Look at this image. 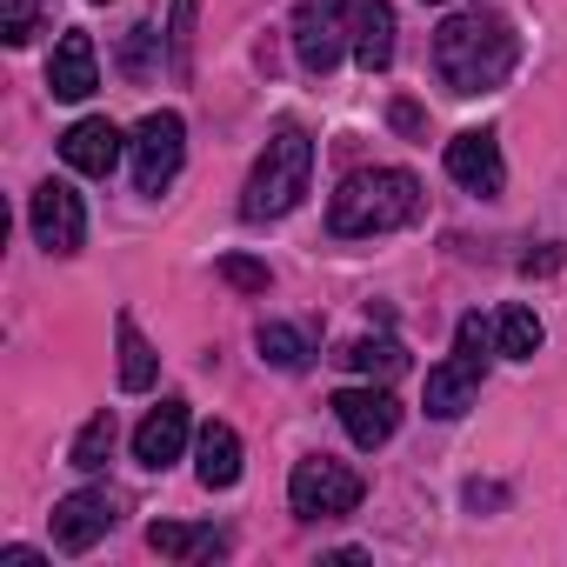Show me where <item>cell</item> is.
Returning a JSON list of instances; mask_svg holds the SVG:
<instances>
[{"label": "cell", "mask_w": 567, "mask_h": 567, "mask_svg": "<svg viewBox=\"0 0 567 567\" xmlns=\"http://www.w3.org/2000/svg\"><path fill=\"white\" fill-rule=\"evenodd\" d=\"M520 61V41L501 14H447L434 28V68L447 94H494Z\"/></svg>", "instance_id": "1"}, {"label": "cell", "mask_w": 567, "mask_h": 567, "mask_svg": "<svg viewBox=\"0 0 567 567\" xmlns=\"http://www.w3.org/2000/svg\"><path fill=\"white\" fill-rule=\"evenodd\" d=\"M421 214V181L408 167H361L334 187L328 200V227L341 240H368V234H394Z\"/></svg>", "instance_id": "2"}, {"label": "cell", "mask_w": 567, "mask_h": 567, "mask_svg": "<svg viewBox=\"0 0 567 567\" xmlns=\"http://www.w3.org/2000/svg\"><path fill=\"white\" fill-rule=\"evenodd\" d=\"M308 181H315V141H308V127L288 121V127H274V141L260 147V161L247 174V194H240V214L247 220L295 214L301 194H308Z\"/></svg>", "instance_id": "3"}, {"label": "cell", "mask_w": 567, "mask_h": 567, "mask_svg": "<svg viewBox=\"0 0 567 567\" xmlns=\"http://www.w3.org/2000/svg\"><path fill=\"white\" fill-rule=\"evenodd\" d=\"M361 494H368V481H361L348 461H328V454H308V461H295V474H288V507H295L301 520H341V514L361 507Z\"/></svg>", "instance_id": "4"}, {"label": "cell", "mask_w": 567, "mask_h": 567, "mask_svg": "<svg viewBox=\"0 0 567 567\" xmlns=\"http://www.w3.org/2000/svg\"><path fill=\"white\" fill-rule=\"evenodd\" d=\"M348 48H354L348 0H301V8H295V61L308 74H334Z\"/></svg>", "instance_id": "5"}, {"label": "cell", "mask_w": 567, "mask_h": 567, "mask_svg": "<svg viewBox=\"0 0 567 567\" xmlns=\"http://www.w3.org/2000/svg\"><path fill=\"white\" fill-rule=\"evenodd\" d=\"M127 154H134V187H141V194H161V187L181 174V154H187V121H181L174 107L147 114V121L134 127Z\"/></svg>", "instance_id": "6"}, {"label": "cell", "mask_w": 567, "mask_h": 567, "mask_svg": "<svg viewBox=\"0 0 567 567\" xmlns=\"http://www.w3.org/2000/svg\"><path fill=\"white\" fill-rule=\"evenodd\" d=\"M28 220H34V240L48 254H81V240H87V207L68 181H41L28 200Z\"/></svg>", "instance_id": "7"}, {"label": "cell", "mask_w": 567, "mask_h": 567, "mask_svg": "<svg viewBox=\"0 0 567 567\" xmlns=\"http://www.w3.org/2000/svg\"><path fill=\"white\" fill-rule=\"evenodd\" d=\"M114 520H121V494H107V487H81V494L54 501V547H61V554H87L94 540L114 534Z\"/></svg>", "instance_id": "8"}, {"label": "cell", "mask_w": 567, "mask_h": 567, "mask_svg": "<svg viewBox=\"0 0 567 567\" xmlns=\"http://www.w3.org/2000/svg\"><path fill=\"white\" fill-rule=\"evenodd\" d=\"M334 421L348 427L354 447H381V441H394V427H401V401L388 394V381L341 388V394H334Z\"/></svg>", "instance_id": "9"}, {"label": "cell", "mask_w": 567, "mask_h": 567, "mask_svg": "<svg viewBox=\"0 0 567 567\" xmlns=\"http://www.w3.org/2000/svg\"><path fill=\"white\" fill-rule=\"evenodd\" d=\"M447 174H454L467 194L494 200V194L507 187V161H501V141H494L487 127H467V134H454V141H447Z\"/></svg>", "instance_id": "10"}, {"label": "cell", "mask_w": 567, "mask_h": 567, "mask_svg": "<svg viewBox=\"0 0 567 567\" xmlns=\"http://www.w3.org/2000/svg\"><path fill=\"white\" fill-rule=\"evenodd\" d=\"M121 154H127V141H121V127L114 121H74L68 134H61V161L74 167V174H87V181H107L114 167H121Z\"/></svg>", "instance_id": "11"}, {"label": "cell", "mask_w": 567, "mask_h": 567, "mask_svg": "<svg viewBox=\"0 0 567 567\" xmlns=\"http://www.w3.org/2000/svg\"><path fill=\"white\" fill-rule=\"evenodd\" d=\"M481 374H487V361H474V354H461V348H454V361L427 368L421 408H427L434 421H454V414H467V408H474V394H481Z\"/></svg>", "instance_id": "12"}, {"label": "cell", "mask_w": 567, "mask_h": 567, "mask_svg": "<svg viewBox=\"0 0 567 567\" xmlns=\"http://www.w3.org/2000/svg\"><path fill=\"white\" fill-rule=\"evenodd\" d=\"M187 427H194L187 401H181V394H167V401L134 427V461H141V467H154V474H161V467H174V461H181V447H187Z\"/></svg>", "instance_id": "13"}, {"label": "cell", "mask_w": 567, "mask_h": 567, "mask_svg": "<svg viewBox=\"0 0 567 567\" xmlns=\"http://www.w3.org/2000/svg\"><path fill=\"white\" fill-rule=\"evenodd\" d=\"M48 87H54V101H87V94L101 87V61H94V41H87L81 28H68V34L54 41V61H48Z\"/></svg>", "instance_id": "14"}, {"label": "cell", "mask_w": 567, "mask_h": 567, "mask_svg": "<svg viewBox=\"0 0 567 567\" xmlns=\"http://www.w3.org/2000/svg\"><path fill=\"white\" fill-rule=\"evenodd\" d=\"M354 61L368 74L394 68V8H388V0H361V8H354Z\"/></svg>", "instance_id": "15"}, {"label": "cell", "mask_w": 567, "mask_h": 567, "mask_svg": "<svg viewBox=\"0 0 567 567\" xmlns=\"http://www.w3.org/2000/svg\"><path fill=\"white\" fill-rule=\"evenodd\" d=\"M194 474L200 487H234L240 481V434L227 421H207L200 441H194Z\"/></svg>", "instance_id": "16"}, {"label": "cell", "mask_w": 567, "mask_h": 567, "mask_svg": "<svg viewBox=\"0 0 567 567\" xmlns=\"http://www.w3.org/2000/svg\"><path fill=\"white\" fill-rule=\"evenodd\" d=\"M334 361H341L348 374H361V381H394V374H408V348L388 341V334H361V341H348Z\"/></svg>", "instance_id": "17"}, {"label": "cell", "mask_w": 567, "mask_h": 567, "mask_svg": "<svg viewBox=\"0 0 567 567\" xmlns=\"http://www.w3.org/2000/svg\"><path fill=\"white\" fill-rule=\"evenodd\" d=\"M147 547L167 554V560H214V554H227V534H220V527H174V520H154V527H147Z\"/></svg>", "instance_id": "18"}, {"label": "cell", "mask_w": 567, "mask_h": 567, "mask_svg": "<svg viewBox=\"0 0 567 567\" xmlns=\"http://www.w3.org/2000/svg\"><path fill=\"white\" fill-rule=\"evenodd\" d=\"M114 341H121V388H127V394H147V388H154V374H161V361H154L147 334L134 328V315H121V321H114Z\"/></svg>", "instance_id": "19"}, {"label": "cell", "mask_w": 567, "mask_h": 567, "mask_svg": "<svg viewBox=\"0 0 567 567\" xmlns=\"http://www.w3.org/2000/svg\"><path fill=\"white\" fill-rule=\"evenodd\" d=\"M254 348H260V361L267 368H280V374H301L308 368V334L301 328H288V321H260V334H254Z\"/></svg>", "instance_id": "20"}, {"label": "cell", "mask_w": 567, "mask_h": 567, "mask_svg": "<svg viewBox=\"0 0 567 567\" xmlns=\"http://www.w3.org/2000/svg\"><path fill=\"white\" fill-rule=\"evenodd\" d=\"M494 348L507 354V361H534L540 354V315L534 308H501V321H494Z\"/></svg>", "instance_id": "21"}, {"label": "cell", "mask_w": 567, "mask_h": 567, "mask_svg": "<svg viewBox=\"0 0 567 567\" xmlns=\"http://www.w3.org/2000/svg\"><path fill=\"white\" fill-rule=\"evenodd\" d=\"M114 434H121V427H114V408H101V414H94V421L74 434V447H68V467H81V474H101V467H107V454H114Z\"/></svg>", "instance_id": "22"}, {"label": "cell", "mask_w": 567, "mask_h": 567, "mask_svg": "<svg viewBox=\"0 0 567 567\" xmlns=\"http://www.w3.org/2000/svg\"><path fill=\"white\" fill-rule=\"evenodd\" d=\"M194 8H200V0H174V14H167V54H174V74L194 68Z\"/></svg>", "instance_id": "23"}, {"label": "cell", "mask_w": 567, "mask_h": 567, "mask_svg": "<svg viewBox=\"0 0 567 567\" xmlns=\"http://www.w3.org/2000/svg\"><path fill=\"white\" fill-rule=\"evenodd\" d=\"M220 280H227V288H240V295H267V267L260 260H247V254H220Z\"/></svg>", "instance_id": "24"}, {"label": "cell", "mask_w": 567, "mask_h": 567, "mask_svg": "<svg viewBox=\"0 0 567 567\" xmlns=\"http://www.w3.org/2000/svg\"><path fill=\"white\" fill-rule=\"evenodd\" d=\"M41 8L48 0H8V48H28L41 34Z\"/></svg>", "instance_id": "25"}, {"label": "cell", "mask_w": 567, "mask_h": 567, "mask_svg": "<svg viewBox=\"0 0 567 567\" xmlns=\"http://www.w3.org/2000/svg\"><path fill=\"white\" fill-rule=\"evenodd\" d=\"M454 348H461V354H474V361H487V348H494V328H487L481 315H467V321H461V334H454Z\"/></svg>", "instance_id": "26"}, {"label": "cell", "mask_w": 567, "mask_h": 567, "mask_svg": "<svg viewBox=\"0 0 567 567\" xmlns=\"http://www.w3.org/2000/svg\"><path fill=\"white\" fill-rule=\"evenodd\" d=\"M154 41H161V34H154V28H127V54H121V68H127V74H134V81H141V74H147V48H154Z\"/></svg>", "instance_id": "27"}, {"label": "cell", "mask_w": 567, "mask_h": 567, "mask_svg": "<svg viewBox=\"0 0 567 567\" xmlns=\"http://www.w3.org/2000/svg\"><path fill=\"white\" fill-rule=\"evenodd\" d=\"M388 121H394L408 141H427V121H421V107H414V101H394V107H388Z\"/></svg>", "instance_id": "28"}, {"label": "cell", "mask_w": 567, "mask_h": 567, "mask_svg": "<svg viewBox=\"0 0 567 567\" xmlns=\"http://www.w3.org/2000/svg\"><path fill=\"white\" fill-rule=\"evenodd\" d=\"M520 267H527V274H560V267H567V247H560V240H547V247H540V254H527Z\"/></svg>", "instance_id": "29"}, {"label": "cell", "mask_w": 567, "mask_h": 567, "mask_svg": "<svg viewBox=\"0 0 567 567\" xmlns=\"http://www.w3.org/2000/svg\"><path fill=\"white\" fill-rule=\"evenodd\" d=\"M0 567H41V554L34 547H8V554H0Z\"/></svg>", "instance_id": "30"}, {"label": "cell", "mask_w": 567, "mask_h": 567, "mask_svg": "<svg viewBox=\"0 0 567 567\" xmlns=\"http://www.w3.org/2000/svg\"><path fill=\"white\" fill-rule=\"evenodd\" d=\"M467 501H474V507H501V487H481V481H474V487H467Z\"/></svg>", "instance_id": "31"}, {"label": "cell", "mask_w": 567, "mask_h": 567, "mask_svg": "<svg viewBox=\"0 0 567 567\" xmlns=\"http://www.w3.org/2000/svg\"><path fill=\"white\" fill-rule=\"evenodd\" d=\"M434 8H447V0H434Z\"/></svg>", "instance_id": "32"}, {"label": "cell", "mask_w": 567, "mask_h": 567, "mask_svg": "<svg viewBox=\"0 0 567 567\" xmlns=\"http://www.w3.org/2000/svg\"><path fill=\"white\" fill-rule=\"evenodd\" d=\"M94 8H107V0H94Z\"/></svg>", "instance_id": "33"}]
</instances>
